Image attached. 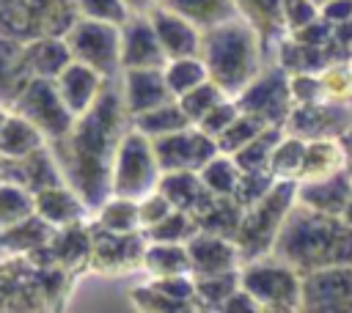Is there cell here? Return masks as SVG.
Here are the masks:
<instances>
[{
	"mask_svg": "<svg viewBox=\"0 0 352 313\" xmlns=\"http://www.w3.org/2000/svg\"><path fill=\"white\" fill-rule=\"evenodd\" d=\"M126 126L129 115L121 102V85L118 77H113L104 82L94 104L74 115L72 129L47 143L60 165L63 181L85 200L91 211L110 195L113 156Z\"/></svg>",
	"mask_w": 352,
	"mask_h": 313,
	"instance_id": "obj_1",
	"label": "cell"
},
{
	"mask_svg": "<svg viewBox=\"0 0 352 313\" xmlns=\"http://www.w3.org/2000/svg\"><path fill=\"white\" fill-rule=\"evenodd\" d=\"M270 255L289 264L297 275L352 264V228L341 220V214H324L294 200Z\"/></svg>",
	"mask_w": 352,
	"mask_h": 313,
	"instance_id": "obj_2",
	"label": "cell"
},
{
	"mask_svg": "<svg viewBox=\"0 0 352 313\" xmlns=\"http://www.w3.org/2000/svg\"><path fill=\"white\" fill-rule=\"evenodd\" d=\"M198 58L206 69V77L226 96H236L261 71V66L270 63L258 36L242 16H231L201 30Z\"/></svg>",
	"mask_w": 352,
	"mask_h": 313,
	"instance_id": "obj_3",
	"label": "cell"
},
{
	"mask_svg": "<svg viewBox=\"0 0 352 313\" xmlns=\"http://www.w3.org/2000/svg\"><path fill=\"white\" fill-rule=\"evenodd\" d=\"M294 192H297L294 178H275V184L267 189L264 198H258L256 203L242 209V220L234 233L239 264L270 255L272 242H275L289 209L294 206Z\"/></svg>",
	"mask_w": 352,
	"mask_h": 313,
	"instance_id": "obj_4",
	"label": "cell"
},
{
	"mask_svg": "<svg viewBox=\"0 0 352 313\" xmlns=\"http://www.w3.org/2000/svg\"><path fill=\"white\" fill-rule=\"evenodd\" d=\"M239 286L258 302L261 313H294L300 305V275L275 255L239 264Z\"/></svg>",
	"mask_w": 352,
	"mask_h": 313,
	"instance_id": "obj_5",
	"label": "cell"
},
{
	"mask_svg": "<svg viewBox=\"0 0 352 313\" xmlns=\"http://www.w3.org/2000/svg\"><path fill=\"white\" fill-rule=\"evenodd\" d=\"M74 19V0H0V33L19 41L36 36H63Z\"/></svg>",
	"mask_w": 352,
	"mask_h": 313,
	"instance_id": "obj_6",
	"label": "cell"
},
{
	"mask_svg": "<svg viewBox=\"0 0 352 313\" xmlns=\"http://www.w3.org/2000/svg\"><path fill=\"white\" fill-rule=\"evenodd\" d=\"M160 181V167L151 151V140L140 135L138 129L126 126V132L118 140L113 170H110V195L140 200L148 195Z\"/></svg>",
	"mask_w": 352,
	"mask_h": 313,
	"instance_id": "obj_7",
	"label": "cell"
},
{
	"mask_svg": "<svg viewBox=\"0 0 352 313\" xmlns=\"http://www.w3.org/2000/svg\"><path fill=\"white\" fill-rule=\"evenodd\" d=\"M236 102V110L245 115H253L256 121L267 124V126H280L289 118L294 102L289 96V71L270 60L261 66V71L236 93L231 96Z\"/></svg>",
	"mask_w": 352,
	"mask_h": 313,
	"instance_id": "obj_8",
	"label": "cell"
},
{
	"mask_svg": "<svg viewBox=\"0 0 352 313\" xmlns=\"http://www.w3.org/2000/svg\"><path fill=\"white\" fill-rule=\"evenodd\" d=\"M63 41L72 52V60H80L99 71L104 80H113L121 74L118 60V25L77 16L66 30Z\"/></svg>",
	"mask_w": 352,
	"mask_h": 313,
	"instance_id": "obj_9",
	"label": "cell"
},
{
	"mask_svg": "<svg viewBox=\"0 0 352 313\" xmlns=\"http://www.w3.org/2000/svg\"><path fill=\"white\" fill-rule=\"evenodd\" d=\"M8 110L25 115L44 135L47 143L63 137L74 124V115L63 104L55 82L44 80V77H30L25 82V88L16 93V99H14V104Z\"/></svg>",
	"mask_w": 352,
	"mask_h": 313,
	"instance_id": "obj_10",
	"label": "cell"
},
{
	"mask_svg": "<svg viewBox=\"0 0 352 313\" xmlns=\"http://www.w3.org/2000/svg\"><path fill=\"white\" fill-rule=\"evenodd\" d=\"M305 313H352V264L322 266L300 275V305Z\"/></svg>",
	"mask_w": 352,
	"mask_h": 313,
	"instance_id": "obj_11",
	"label": "cell"
},
{
	"mask_svg": "<svg viewBox=\"0 0 352 313\" xmlns=\"http://www.w3.org/2000/svg\"><path fill=\"white\" fill-rule=\"evenodd\" d=\"M88 231H91V253H88L85 269H94L102 275H121V272L140 269L143 250H146L143 231L116 233L94 225L91 220H88Z\"/></svg>",
	"mask_w": 352,
	"mask_h": 313,
	"instance_id": "obj_12",
	"label": "cell"
},
{
	"mask_svg": "<svg viewBox=\"0 0 352 313\" xmlns=\"http://www.w3.org/2000/svg\"><path fill=\"white\" fill-rule=\"evenodd\" d=\"M151 151H154L160 173H165V170H198V167H204L217 154V146H214V137L204 135L195 124H190L184 129L154 137Z\"/></svg>",
	"mask_w": 352,
	"mask_h": 313,
	"instance_id": "obj_13",
	"label": "cell"
},
{
	"mask_svg": "<svg viewBox=\"0 0 352 313\" xmlns=\"http://www.w3.org/2000/svg\"><path fill=\"white\" fill-rule=\"evenodd\" d=\"M349 126H352V102H336V99L294 104L289 118L283 121V132L302 140L341 137Z\"/></svg>",
	"mask_w": 352,
	"mask_h": 313,
	"instance_id": "obj_14",
	"label": "cell"
},
{
	"mask_svg": "<svg viewBox=\"0 0 352 313\" xmlns=\"http://www.w3.org/2000/svg\"><path fill=\"white\" fill-rule=\"evenodd\" d=\"M118 60L121 69H162L165 52L154 36L146 11H132L118 25Z\"/></svg>",
	"mask_w": 352,
	"mask_h": 313,
	"instance_id": "obj_15",
	"label": "cell"
},
{
	"mask_svg": "<svg viewBox=\"0 0 352 313\" xmlns=\"http://www.w3.org/2000/svg\"><path fill=\"white\" fill-rule=\"evenodd\" d=\"M151 27H154V36L165 52V58H190V55H198V44H201V27H195L187 16L154 3L148 11H146Z\"/></svg>",
	"mask_w": 352,
	"mask_h": 313,
	"instance_id": "obj_16",
	"label": "cell"
},
{
	"mask_svg": "<svg viewBox=\"0 0 352 313\" xmlns=\"http://www.w3.org/2000/svg\"><path fill=\"white\" fill-rule=\"evenodd\" d=\"M187 261H190V275L192 277H206V275H217V272H228V269H239V253L234 239L217 236V233H206V231H195L187 242Z\"/></svg>",
	"mask_w": 352,
	"mask_h": 313,
	"instance_id": "obj_17",
	"label": "cell"
},
{
	"mask_svg": "<svg viewBox=\"0 0 352 313\" xmlns=\"http://www.w3.org/2000/svg\"><path fill=\"white\" fill-rule=\"evenodd\" d=\"M118 85H121V102L129 118L168 99H176L165 85L162 69H121Z\"/></svg>",
	"mask_w": 352,
	"mask_h": 313,
	"instance_id": "obj_18",
	"label": "cell"
},
{
	"mask_svg": "<svg viewBox=\"0 0 352 313\" xmlns=\"http://www.w3.org/2000/svg\"><path fill=\"white\" fill-rule=\"evenodd\" d=\"M50 255L41 266H60L66 272H77L88 266V253H91V231H88V220L85 222H72V225H60L55 228L52 239L36 250Z\"/></svg>",
	"mask_w": 352,
	"mask_h": 313,
	"instance_id": "obj_19",
	"label": "cell"
},
{
	"mask_svg": "<svg viewBox=\"0 0 352 313\" xmlns=\"http://www.w3.org/2000/svg\"><path fill=\"white\" fill-rule=\"evenodd\" d=\"M349 195H352V176L346 173V167H338L322 178L297 181L294 200L324 214H341Z\"/></svg>",
	"mask_w": 352,
	"mask_h": 313,
	"instance_id": "obj_20",
	"label": "cell"
},
{
	"mask_svg": "<svg viewBox=\"0 0 352 313\" xmlns=\"http://www.w3.org/2000/svg\"><path fill=\"white\" fill-rule=\"evenodd\" d=\"M236 3V16H242L253 33L261 41L264 58L272 60L278 41L286 36L283 25V0H234Z\"/></svg>",
	"mask_w": 352,
	"mask_h": 313,
	"instance_id": "obj_21",
	"label": "cell"
},
{
	"mask_svg": "<svg viewBox=\"0 0 352 313\" xmlns=\"http://www.w3.org/2000/svg\"><path fill=\"white\" fill-rule=\"evenodd\" d=\"M33 211L41 220H47L52 228L91 220V209L69 184H55L33 192Z\"/></svg>",
	"mask_w": 352,
	"mask_h": 313,
	"instance_id": "obj_22",
	"label": "cell"
},
{
	"mask_svg": "<svg viewBox=\"0 0 352 313\" xmlns=\"http://www.w3.org/2000/svg\"><path fill=\"white\" fill-rule=\"evenodd\" d=\"M52 82H55L63 104L72 110V115H80L94 104V99L99 96V91L104 88L107 80L99 71H94L91 66H85L80 60H72Z\"/></svg>",
	"mask_w": 352,
	"mask_h": 313,
	"instance_id": "obj_23",
	"label": "cell"
},
{
	"mask_svg": "<svg viewBox=\"0 0 352 313\" xmlns=\"http://www.w3.org/2000/svg\"><path fill=\"white\" fill-rule=\"evenodd\" d=\"M157 189L168 198V203L173 209H182V211H190L192 217L201 214L217 195H212L198 170H165L160 173V181H157Z\"/></svg>",
	"mask_w": 352,
	"mask_h": 313,
	"instance_id": "obj_24",
	"label": "cell"
},
{
	"mask_svg": "<svg viewBox=\"0 0 352 313\" xmlns=\"http://www.w3.org/2000/svg\"><path fill=\"white\" fill-rule=\"evenodd\" d=\"M22 63L30 77L55 80L72 63V52L63 36H36L22 41Z\"/></svg>",
	"mask_w": 352,
	"mask_h": 313,
	"instance_id": "obj_25",
	"label": "cell"
},
{
	"mask_svg": "<svg viewBox=\"0 0 352 313\" xmlns=\"http://www.w3.org/2000/svg\"><path fill=\"white\" fill-rule=\"evenodd\" d=\"M52 233H55V228L47 220H41L36 211H30L28 217L0 228V247L11 255H30V253L41 250L52 239Z\"/></svg>",
	"mask_w": 352,
	"mask_h": 313,
	"instance_id": "obj_26",
	"label": "cell"
},
{
	"mask_svg": "<svg viewBox=\"0 0 352 313\" xmlns=\"http://www.w3.org/2000/svg\"><path fill=\"white\" fill-rule=\"evenodd\" d=\"M16 176H19V184L28 192H38V189H47V187H55V184H66L63 173H60V165H58V159H55V154L47 143L33 148L22 159H16Z\"/></svg>",
	"mask_w": 352,
	"mask_h": 313,
	"instance_id": "obj_27",
	"label": "cell"
},
{
	"mask_svg": "<svg viewBox=\"0 0 352 313\" xmlns=\"http://www.w3.org/2000/svg\"><path fill=\"white\" fill-rule=\"evenodd\" d=\"M344 167V146L338 137H319V140H305V154L302 165L297 173V181H311L322 178L333 170Z\"/></svg>",
	"mask_w": 352,
	"mask_h": 313,
	"instance_id": "obj_28",
	"label": "cell"
},
{
	"mask_svg": "<svg viewBox=\"0 0 352 313\" xmlns=\"http://www.w3.org/2000/svg\"><path fill=\"white\" fill-rule=\"evenodd\" d=\"M30 74L22 63V41L0 33V104L11 107Z\"/></svg>",
	"mask_w": 352,
	"mask_h": 313,
	"instance_id": "obj_29",
	"label": "cell"
},
{
	"mask_svg": "<svg viewBox=\"0 0 352 313\" xmlns=\"http://www.w3.org/2000/svg\"><path fill=\"white\" fill-rule=\"evenodd\" d=\"M44 135L19 113L8 110L3 126H0V154L8 159H22L25 154H30L33 148L44 146Z\"/></svg>",
	"mask_w": 352,
	"mask_h": 313,
	"instance_id": "obj_30",
	"label": "cell"
},
{
	"mask_svg": "<svg viewBox=\"0 0 352 313\" xmlns=\"http://www.w3.org/2000/svg\"><path fill=\"white\" fill-rule=\"evenodd\" d=\"M140 269H146L151 277L190 275L187 250H184L182 242H146Z\"/></svg>",
	"mask_w": 352,
	"mask_h": 313,
	"instance_id": "obj_31",
	"label": "cell"
},
{
	"mask_svg": "<svg viewBox=\"0 0 352 313\" xmlns=\"http://www.w3.org/2000/svg\"><path fill=\"white\" fill-rule=\"evenodd\" d=\"M129 126L138 129L140 135H146L148 140L160 137V135H168V132H176V129H184L190 126V118L184 115V110L179 107L176 99H168L146 113H138L129 118Z\"/></svg>",
	"mask_w": 352,
	"mask_h": 313,
	"instance_id": "obj_32",
	"label": "cell"
},
{
	"mask_svg": "<svg viewBox=\"0 0 352 313\" xmlns=\"http://www.w3.org/2000/svg\"><path fill=\"white\" fill-rule=\"evenodd\" d=\"M157 3L182 14V16H187L201 30L236 16V3L234 0H157Z\"/></svg>",
	"mask_w": 352,
	"mask_h": 313,
	"instance_id": "obj_33",
	"label": "cell"
},
{
	"mask_svg": "<svg viewBox=\"0 0 352 313\" xmlns=\"http://www.w3.org/2000/svg\"><path fill=\"white\" fill-rule=\"evenodd\" d=\"M91 222L99 225V228H104V231H116V233L140 231L138 200L121 198V195H107V198L91 211Z\"/></svg>",
	"mask_w": 352,
	"mask_h": 313,
	"instance_id": "obj_34",
	"label": "cell"
},
{
	"mask_svg": "<svg viewBox=\"0 0 352 313\" xmlns=\"http://www.w3.org/2000/svg\"><path fill=\"white\" fill-rule=\"evenodd\" d=\"M239 220H242V206L234 198H214L201 214H195V228L234 239Z\"/></svg>",
	"mask_w": 352,
	"mask_h": 313,
	"instance_id": "obj_35",
	"label": "cell"
},
{
	"mask_svg": "<svg viewBox=\"0 0 352 313\" xmlns=\"http://www.w3.org/2000/svg\"><path fill=\"white\" fill-rule=\"evenodd\" d=\"M195 280V305L198 310H220L223 302L239 288V269L192 277Z\"/></svg>",
	"mask_w": 352,
	"mask_h": 313,
	"instance_id": "obj_36",
	"label": "cell"
},
{
	"mask_svg": "<svg viewBox=\"0 0 352 313\" xmlns=\"http://www.w3.org/2000/svg\"><path fill=\"white\" fill-rule=\"evenodd\" d=\"M280 135H283L280 126H264L253 140H248L239 151L231 154L234 165H236L239 170H261V167H267L270 154H272L275 143L280 140Z\"/></svg>",
	"mask_w": 352,
	"mask_h": 313,
	"instance_id": "obj_37",
	"label": "cell"
},
{
	"mask_svg": "<svg viewBox=\"0 0 352 313\" xmlns=\"http://www.w3.org/2000/svg\"><path fill=\"white\" fill-rule=\"evenodd\" d=\"M198 176L204 181V187L217 195V198H231L239 181V167L234 165V159L228 154H214L204 167H198Z\"/></svg>",
	"mask_w": 352,
	"mask_h": 313,
	"instance_id": "obj_38",
	"label": "cell"
},
{
	"mask_svg": "<svg viewBox=\"0 0 352 313\" xmlns=\"http://www.w3.org/2000/svg\"><path fill=\"white\" fill-rule=\"evenodd\" d=\"M162 77H165V85L173 96H182L187 93L190 88H195L198 82L206 80V69L201 63L198 55H190V58H170L165 60L162 66Z\"/></svg>",
	"mask_w": 352,
	"mask_h": 313,
	"instance_id": "obj_39",
	"label": "cell"
},
{
	"mask_svg": "<svg viewBox=\"0 0 352 313\" xmlns=\"http://www.w3.org/2000/svg\"><path fill=\"white\" fill-rule=\"evenodd\" d=\"M146 242H187L198 228H195V217L190 211L182 209H170L162 220L151 222L148 228H140Z\"/></svg>",
	"mask_w": 352,
	"mask_h": 313,
	"instance_id": "obj_40",
	"label": "cell"
},
{
	"mask_svg": "<svg viewBox=\"0 0 352 313\" xmlns=\"http://www.w3.org/2000/svg\"><path fill=\"white\" fill-rule=\"evenodd\" d=\"M302 154H305V140L283 132L280 140L275 143L272 154H270L267 167L272 170L275 178H294L297 181V173H300V165H302Z\"/></svg>",
	"mask_w": 352,
	"mask_h": 313,
	"instance_id": "obj_41",
	"label": "cell"
},
{
	"mask_svg": "<svg viewBox=\"0 0 352 313\" xmlns=\"http://www.w3.org/2000/svg\"><path fill=\"white\" fill-rule=\"evenodd\" d=\"M226 99V93L206 77L204 82H198L195 88H190L187 93H182V96H176V102H179V107L184 110V115L190 118V124H198L217 102H223Z\"/></svg>",
	"mask_w": 352,
	"mask_h": 313,
	"instance_id": "obj_42",
	"label": "cell"
},
{
	"mask_svg": "<svg viewBox=\"0 0 352 313\" xmlns=\"http://www.w3.org/2000/svg\"><path fill=\"white\" fill-rule=\"evenodd\" d=\"M267 124H261V121H256L253 115H245V113H239L223 132H217L214 135V146H217V151L220 154H234V151H239L248 140H253L261 129H264Z\"/></svg>",
	"mask_w": 352,
	"mask_h": 313,
	"instance_id": "obj_43",
	"label": "cell"
},
{
	"mask_svg": "<svg viewBox=\"0 0 352 313\" xmlns=\"http://www.w3.org/2000/svg\"><path fill=\"white\" fill-rule=\"evenodd\" d=\"M33 211V192L16 181H0V228L28 217Z\"/></svg>",
	"mask_w": 352,
	"mask_h": 313,
	"instance_id": "obj_44",
	"label": "cell"
},
{
	"mask_svg": "<svg viewBox=\"0 0 352 313\" xmlns=\"http://www.w3.org/2000/svg\"><path fill=\"white\" fill-rule=\"evenodd\" d=\"M132 305L138 310H146V313H192V305L187 302H179L168 294H162L160 288H154L151 283H143V286H135L132 294H129Z\"/></svg>",
	"mask_w": 352,
	"mask_h": 313,
	"instance_id": "obj_45",
	"label": "cell"
},
{
	"mask_svg": "<svg viewBox=\"0 0 352 313\" xmlns=\"http://www.w3.org/2000/svg\"><path fill=\"white\" fill-rule=\"evenodd\" d=\"M275 184V176L270 167H261V170H239V181H236V189H234V200L248 209L250 203H256L258 198L267 195V189Z\"/></svg>",
	"mask_w": 352,
	"mask_h": 313,
	"instance_id": "obj_46",
	"label": "cell"
},
{
	"mask_svg": "<svg viewBox=\"0 0 352 313\" xmlns=\"http://www.w3.org/2000/svg\"><path fill=\"white\" fill-rule=\"evenodd\" d=\"M324 99L336 102H352V63L349 60H336L319 71Z\"/></svg>",
	"mask_w": 352,
	"mask_h": 313,
	"instance_id": "obj_47",
	"label": "cell"
},
{
	"mask_svg": "<svg viewBox=\"0 0 352 313\" xmlns=\"http://www.w3.org/2000/svg\"><path fill=\"white\" fill-rule=\"evenodd\" d=\"M74 3H77V16H88L110 25H121L132 14L126 0H74Z\"/></svg>",
	"mask_w": 352,
	"mask_h": 313,
	"instance_id": "obj_48",
	"label": "cell"
},
{
	"mask_svg": "<svg viewBox=\"0 0 352 313\" xmlns=\"http://www.w3.org/2000/svg\"><path fill=\"white\" fill-rule=\"evenodd\" d=\"M289 96H292L294 104L324 99L319 74H314V71H294V74H289Z\"/></svg>",
	"mask_w": 352,
	"mask_h": 313,
	"instance_id": "obj_49",
	"label": "cell"
},
{
	"mask_svg": "<svg viewBox=\"0 0 352 313\" xmlns=\"http://www.w3.org/2000/svg\"><path fill=\"white\" fill-rule=\"evenodd\" d=\"M236 115H239L236 102H234L231 96H226V99H223V102H217V104H214V107H212V110H209V113H206L195 126H198L204 135L214 137V135H217V132H223V129H226Z\"/></svg>",
	"mask_w": 352,
	"mask_h": 313,
	"instance_id": "obj_50",
	"label": "cell"
},
{
	"mask_svg": "<svg viewBox=\"0 0 352 313\" xmlns=\"http://www.w3.org/2000/svg\"><path fill=\"white\" fill-rule=\"evenodd\" d=\"M319 16V5L314 0H283V25L286 33L305 27Z\"/></svg>",
	"mask_w": 352,
	"mask_h": 313,
	"instance_id": "obj_51",
	"label": "cell"
},
{
	"mask_svg": "<svg viewBox=\"0 0 352 313\" xmlns=\"http://www.w3.org/2000/svg\"><path fill=\"white\" fill-rule=\"evenodd\" d=\"M170 209H173V206L168 203V198L154 187L148 195H143V198L138 200V220H140V228H148L151 222L162 220Z\"/></svg>",
	"mask_w": 352,
	"mask_h": 313,
	"instance_id": "obj_52",
	"label": "cell"
},
{
	"mask_svg": "<svg viewBox=\"0 0 352 313\" xmlns=\"http://www.w3.org/2000/svg\"><path fill=\"white\" fill-rule=\"evenodd\" d=\"M319 16L330 25H341L352 19V0H324L319 3Z\"/></svg>",
	"mask_w": 352,
	"mask_h": 313,
	"instance_id": "obj_53",
	"label": "cell"
},
{
	"mask_svg": "<svg viewBox=\"0 0 352 313\" xmlns=\"http://www.w3.org/2000/svg\"><path fill=\"white\" fill-rule=\"evenodd\" d=\"M223 313H261V308H258V302L239 286L226 302H223V308H220Z\"/></svg>",
	"mask_w": 352,
	"mask_h": 313,
	"instance_id": "obj_54",
	"label": "cell"
},
{
	"mask_svg": "<svg viewBox=\"0 0 352 313\" xmlns=\"http://www.w3.org/2000/svg\"><path fill=\"white\" fill-rule=\"evenodd\" d=\"M338 140H341V146H344V167H346V173L352 176V126H349Z\"/></svg>",
	"mask_w": 352,
	"mask_h": 313,
	"instance_id": "obj_55",
	"label": "cell"
},
{
	"mask_svg": "<svg viewBox=\"0 0 352 313\" xmlns=\"http://www.w3.org/2000/svg\"><path fill=\"white\" fill-rule=\"evenodd\" d=\"M154 3H157V0H126V5H129L132 11H148Z\"/></svg>",
	"mask_w": 352,
	"mask_h": 313,
	"instance_id": "obj_56",
	"label": "cell"
},
{
	"mask_svg": "<svg viewBox=\"0 0 352 313\" xmlns=\"http://www.w3.org/2000/svg\"><path fill=\"white\" fill-rule=\"evenodd\" d=\"M341 220L352 228V195H349V200H346V206H344V211H341Z\"/></svg>",
	"mask_w": 352,
	"mask_h": 313,
	"instance_id": "obj_57",
	"label": "cell"
},
{
	"mask_svg": "<svg viewBox=\"0 0 352 313\" xmlns=\"http://www.w3.org/2000/svg\"><path fill=\"white\" fill-rule=\"evenodd\" d=\"M6 178H8V156L0 154V181H6Z\"/></svg>",
	"mask_w": 352,
	"mask_h": 313,
	"instance_id": "obj_58",
	"label": "cell"
},
{
	"mask_svg": "<svg viewBox=\"0 0 352 313\" xmlns=\"http://www.w3.org/2000/svg\"><path fill=\"white\" fill-rule=\"evenodd\" d=\"M6 115H8V107H6V104H0V126H3V121H6Z\"/></svg>",
	"mask_w": 352,
	"mask_h": 313,
	"instance_id": "obj_59",
	"label": "cell"
},
{
	"mask_svg": "<svg viewBox=\"0 0 352 313\" xmlns=\"http://www.w3.org/2000/svg\"><path fill=\"white\" fill-rule=\"evenodd\" d=\"M314 3H316V5H319V3H324V0H314Z\"/></svg>",
	"mask_w": 352,
	"mask_h": 313,
	"instance_id": "obj_60",
	"label": "cell"
},
{
	"mask_svg": "<svg viewBox=\"0 0 352 313\" xmlns=\"http://www.w3.org/2000/svg\"><path fill=\"white\" fill-rule=\"evenodd\" d=\"M349 63H352V58H349Z\"/></svg>",
	"mask_w": 352,
	"mask_h": 313,
	"instance_id": "obj_61",
	"label": "cell"
}]
</instances>
